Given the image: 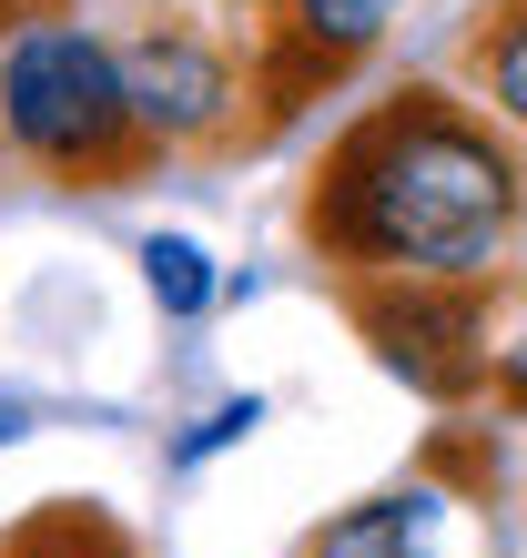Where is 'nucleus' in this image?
<instances>
[{"label":"nucleus","instance_id":"obj_2","mask_svg":"<svg viewBox=\"0 0 527 558\" xmlns=\"http://www.w3.org/2000/svg\"><path fill=\"white\" fill-rule=\"evenodd\" d=\"M0 153L51 183H132L152 133L122 92V51L61 0L0 11Z\"/></svg>","mask_w":527,"mask_h":558},{"label":"nucleus","instance_id":"obj_13","mask_svg":"<svg viewBox=\"0 0 527 558\" xmlns=\"http://www.w3.org/2000/svg\"><path fill=\"white\" fill-rule=\"evenodd\" d=\"M234 11H264V0H234Z\"/></svg>","mask_w":527,"mask_h":558},{"label":"nucleus","instance_id":"obj_6","mask_svg":"<svg viewBox=\"0 0 527 558\" xmlns=\"http://www.w3.org/2000/svg\"><path fill=\"white\" fill-rule=\"evenodd\" d=\"M305 558H467V538H456V498L385 487V498H355L345 518H324Z\"/></svg>","mask_w":527,"mask_h":558},{"label":"nucleus","instance_id":"obj_9","mask_svg":"<svg viewBox=\"0 0 527 558\" xmlns=\"http://www.w3.org/2000/svg\"><path fill=\"white\" fill-rule=\"evenodd\" d=\"M254 426H264V397H234V407H213V416H204V426H193V437L173 447V468H204L213 447H234V437H254Z\"/></svg>","mask_w":527,"mask_h":558},{"label":"nucleus","instance_id":"obj_10","mask_svg":"<svg viewBox=\"0 0 527 558\" xmlns=\"http://www.w3.org/2000/svg\"><path fill=\"white\" fill-rule=\"evenodd\" d=\"M91 538H102V529H91V518H41V529H21V538L0 548V558H82Z\"/></svg>","mask_w":527,"mask_h":558},{"label":"nucleus","instance_id":"obj_7","mask_svg":"<svg viewBox=\"0 0 527 558\" xmlns=\"http://www.w3.org/2000/svg\"><path fill=\"white\" fill-rule=\"evenodd\" d=\"M467 72H477V102L527 133V0H498L477 31H467Z\"/></svg>","mask_w":527,"mask_h":558},{"label":"nucleus","instance_id":"obj_8","mask_svg":"<svg viewBox=\"0 0 527 558\" xmlns=\"http://www.w3.org/2000/svg\"><path fill=\"white\" fill-rule=\"evenodd\" d=\"M143 284H152L162 315H204L213 294H223V284H213V254L193 244V234H152V244H143Z\"/></svg>","mask_w":527,"mask_h":558},{"label":"nucleus","instance_id":"obj_1","mask_svg":"<svg viewBox=\"0 0 527 558\" xmlns=\"http://www.w3.org/2000/svg\"><path fill=\"white\" fill-rule=\"evenodd\" d=\"M305 234L335 275L498 284L527 234V162L498 112L416 82L335 133L315 204H305Z\"/></svg>","mask_w":527,"mask_h":558},{"label":"nucleus","instance_id":"obj_12","mask_svg":"<svg viewBox=\"0 0 527 558\" xmlns=\"http://www.w3.org/2000/svg\"><path fill=\"white\" fill-rule=\"evenodd\" d=\"M21 426H30V407H21V397H0V447H11Z\"/></svg>","mask_w":527,"mask_h":558},{"label":"nucleus","instance_id":"obj_11","mask_svg":"<svg viewBox=\"0 0 527 558\" xmlns=\"http://www.w3.org/2000/svg\"><path fill=\"white\" fill-rule=\"evenodd\" d=\"M487 386H498V397H517V407H527V336H517V345H498V366H487Z\"/></svg>","mask_w":527,"mask_h":558},{"label":"nucleus","instance_id":"obj_4","mask_svg":"<svg viewBox=\"0 0 527 558\" xmlns=\"http://www.w3.org/2000/svg\"><path fill=\"white\" fill-rule=\"evenodd\" d=\"M122 51V92H132V112H143V133L152 153H204V143H234V122H244V72H234V51L213 41V31H193V21H152V31H132Z\"/></svg>","mask_w":527,"mask_h":558},{"label":"nucleus","instance_id":"obj_5","mask_svg":"<svg viewBox=\"0 0 527 558\" xmlns=\"http://www.w3.org/2000/svg\"><path fill=\"white\" fill-rule=\"evenodd\" d=\"M395 0H264V61H254V92L274 112L315 102L324 82H345L355 61L385 41Z\"/></svg>","mask_w":527,"mask_h":558},{"label":"nucleus","instance_id":"obj_3","mask_svg":"<svg viewBox=\"0 0 527 558\" xmlns=\"http://www.w3.org/2000/svg\"><path fill=\"white\" fill-rule=\"evenodd\" d=\"M345 305L366 325L376 366H395L426 397L487 386V284H426V275H345Z\"/></svg>","mask_w":527,"mask_h":558}]
</instances>
